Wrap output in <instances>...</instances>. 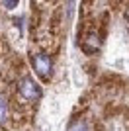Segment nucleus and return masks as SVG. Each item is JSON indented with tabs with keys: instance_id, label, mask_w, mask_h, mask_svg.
I'll return each instance as SVG.
<instances>
[{
	"instance_id": "nucleus-1",
	"label": "nucleus",
	"mask_w": 129,
	"mask_h": 131,
	"mask_svg": "<svg viewBox=\"0 0 129 131\" xmlns=\"http://www.w3.org/2000/svg\"><path fill=\"white\" fill-rule=\"evenodd\" d=\"M18 92H20L22 98L29 100V102H35V100L41 98V86L31 77H24L18 80Z\"/></svg>"
},
{
	"instance_id": "nucleus-3",
	"label": "nucleus",
	"mask_w": 129,
	"mask_h": 131,
	"mask_svg": "<svg viewBox=\"0 0 129 131\" xmlns=\"http://www.w3.org/2000/svg\"><path fill=\"white\" fill-rule=\"evenodd\" d=\"M100 43H102L100 35H98V33H90V35L84 39V43H82V51H84L86 55H94L100 49Z\"/></svg>"
},
{
	"instance_id": "nucleus-2",
	"label": "nucleus",
	"mask_w": 129,
	"mask_h": 131,
	"mask_svg": "<svg viewBox=\"0 0 129 131\" xmlns=\"http://www.w3.org/2000/svg\"><path fill=\"white\" fill-rule=\"evenodd\" d=\"M31 65H33V69H35V72H37L43 80H49V78H51V74H53V59H51L49 55L41 53V55L31 57Z\"/></svg>"
},
{
	"instance_id": "nucleus-4",
	"label": "nucleus",
	"mask_w": 129,
	"mask_h": 131,
	"mask_svg": "<svg viewBox=\"0 0 129 131\" xmlns=\"http://www.w3.org/2000/svg\"><path fill=\"white\" fill-rule=\"evenodd\" d=\"M67 131H88V123L84 119H80V117H76V119H72L69 123V129Z\"/></svg>"
},
{
	"instance_id": "nucleus-5",
	"label": "nucleus",
	"mask_w": 129,
	"mask_h": 131,
	"mask_svg": "<svg viewBox=\"0 0 129 131\" xmlns=\"http://www.w3.org/2000/svg\"><path fill=\"white\" fill-rule=\"evenodd\" d=\"M6 119H8V102H6V98L0 94V125H4Z\"/></svg>"
},
{
	"instance_id": "nucleus-6",
	"label": "nucleus",
	"mask_w": 129,
	"mask_h": 131,
	"mask_svg": "<svg viewBox=\"0 0 129 131\" xmlns=\"http://www.w3.org/2000/svg\"><path fill=\"white\" fill-rule=\"evenodd\" d=\"M4 6H8V8H14V6H18V2H4Z\"/></svg>"
}]
</instances>
